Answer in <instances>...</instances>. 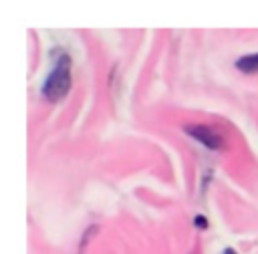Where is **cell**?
<instances>
[{"label":"cell","instance_id":"obj_1","mask_svg":"<svg viewBox=\"0 0 258 254\" xmlns=\"http://www.w3.org/2000/svg\"><path fill=\"white\" fill-rule=\"evenodd\" d=\"M69 89H71V56L60 54L42 85V97L48 99L50 103H56L62 97H67Z\"/></svg>","mask_w":258,"mask_h":254},{"label":"cell","instance_id":"obj_2","mask_svg":"<svg viewBox=\"0 0 258 254\" xmlns=\"http://www.w3.org/2000/svg\"><path fill=\"white\" fill-rule=\"evenodd\" d=\"M185 133L189 137H194L196 141H200L202 145H206L208 149H220L224 145L222 135L216 129L208 127V125H187L185 127Z\"/></svg>","mask_w":258,"mask_h":254},{"label":"cell","instance_id":"obj_3","mask_svg":"<svg viewBox=\"0 0 258 254\" xmlns=\"http://www.w3.org/2000/svg\"><path fill=\"white\" fill-rule=\"evenodd\" d=\"M236 69H240L242 73H258V52L252 54H244L236 60Z\"/></svg>","mask_w":258,"mask_h":254},{"label":"cell","instance_id":"obj_4","mask_svg":"<svg viewBox=\"0 0 258 254\" xmlns=\"http://www.w3.org/2000/svg\"><path fill=\"white\" fill-rule=\"evenodd\" d=\"M194 224H196L198 228H206V226H208V222H206L204 216H196V218H194Z\"/></svg>","mask_w":258,"mask_h":254},{"label":"cell","instance_id":"obj_5","mask_svg":"<svg viewBox=\"0 0 258 254\" xmlns=\"http://www.w3.org/2000/svg\"><path fill=\"white\" fill-rule=\"evenodd\" d=\"M224 254H236V250H234V248H226Z\"/></svg>","mask_w":258,"mask_h":254}]
</instances>
